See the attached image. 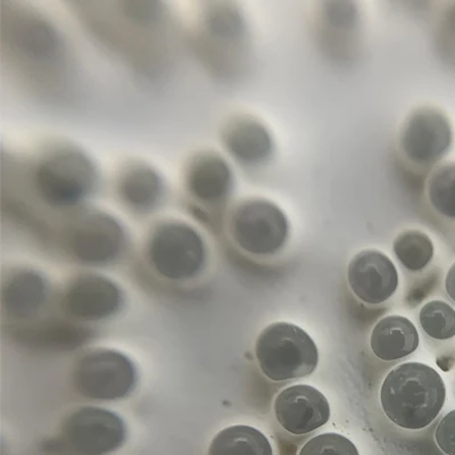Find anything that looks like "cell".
Returning a JSON list of instances; mask_svg holds the SVG:
<instances>
[{"instance_id":"6da1fadb","label":"cell","mask_w":455,"mask_h":455,"mask_svg":"<svg viewBox=\"0 0 455 455\" xmlns=\"http://www.w3.org/2000/svg\"><path fill=\"white\" fill-rule=\"evenodd\" d=\"M28 188L39 203L56 211L84 206L99 192V166L84 150L73 145H54L31 165Z\"/></svg>"},{"instance_id":"7a4b0ae2","label":"cell","mask_w":455,"mask_h":455,"mask_svg":"<svg viewBox=\"0 0 455 455\" xmlns=\"http://www.w3.org/2000/svg\"><path fill=\"white\" fill-rule=\"evenodd\" d=\"M446 387L429 365L406 363L385 378L380 403L386 417L400 428L421 430L432 425L444 408Z\"/></svg>"},{"instance_id":"3957f363","label":"cell","mask_w":455,"mask_h":455,"mask_svg":"<svg viewBox=\"0 0 455 455\" xmlns=\"http://www.w3.org/2000/svg\"><path fill=\"white\" fill-rule=\"evenodd\" d=\"M3 10V46L10 59L34 73H57L67 60L62 35L38 12L12 4Z\"/></svg>"},{"instance_id":"277c9868","label":"cell","mask_w":455,"mask_h":455,"mask_svg":"<svg viewBox=\"0 0 455 455\" xmlns=\"http://www.w3.org/2000/svg\"><path fill=\"white\" fill-rule=\"evenodd\" d=\"M255 355L263 375L277 383L310 376L319 363L318 347L311 336L283 321L263 329Z\"/></svg>"},{"instance_id":"5b68a950","label":"cell","mask_w":455,"mask_h":455,"mask_svg":"<svg viewBox=\"0 0 455 455\" xmlns=\"http://www.w3.org/2000/svg\"><path fill=\"white\" fill-rule=\"evenodd\" d=\"M231 237L243 251L251 255L278 253L290 237V223L278 205L267 199H243L230 214Z\"/></svg>"},{"instance_id":"8992f818","label":"cell","mask_w":455,"mask_h":455,"mask_svg":"<svg viewBox=\"0 0 455 455\" xmlns=\"http://www.w3.org/2000/svg\"><path fill=\"white\" fill-rule=\"evenodd\" d=\"M148 258L158 274L166 278H192L204 267L205 243L188 223L164 221L154 228L150 235Z\"/></svg>"},{"instance_id":"52a82bcc","label":"cell","mask_w":455,"mask_h":455,"mask_svg":"<svg viewBox=\"0 0 455 455\" xmlns=\"http://www.w3.org/2000/svg\"><path fill=\"white\" fill-rule=\"evenodd\" d=\"M125 241L127 237L121 223L100 210H84L76 215L68 235L73 255L92 264L116 259L124 251Z\"/></svg>"},{"instance_id":"ba28073f","label":"cell","mask_w":455,"mask_h":455,"mask_svg":"<svg viewBox=\"0 0 455 455\" xmlns=\"http://www.w3.org/2000/svg\"><path fill=\"white\" fill-rule=\"evenodd\" d=\"M453 138L452 124L444 112L435 108H421L406 119L400 145L413 164L432 166L449 153Z\"/></svg>"},{"instance_id":"9c48e42d","label":"cell","mask_w":455,"mask_h":455,"mask_svg":"<svg viewBox=\"0 0 455 455\" xmlns=\"http://www.w3.org/2000/svg\"><path fill=\"white\" fill-rule=\"evenodd\" d=\"M64 440L79 455H108L127 440V428L119 416L100 408H83L71 414L63 429Z\"/></svg>"},{"instance_id":"30bf717a","label":"cell","mask_w":455,"mask_h":455,"mask_svg":"<svg viewBox=\"0 0 455 455\" xmlns=\"http://www.w3.org/2000/svg\"><path fill=\"white\" fill-rule=\"evenodd\" d=\"M135 383V368L130 360L108 349L89 353L76 370V384L80 393L97 400L128 395Z\"/></svg>"},{"instance_id":"8fae6325","label":"cell","mask_w":455,"mask_h":455,"mask_svg":"<svg viewBox=\"0 0 455 455\" xmlns=\"http://www.w3.org/2000/svg\"><path fill=\"white\" fill-rule=\"evenodd\" d=\"M184 187L190 201L207 209H217L225 205L234 193L233 169L220 154L202 150L186 165Z\"/></svg>"},{"instance_id":"7c38bea8","label":"cell","mask_w":455,"mask_h":455,"mask_svg":"<svg viewBox=\"0 0 455 455\" xmlns=\"http://www.w3.org/2000/svg\"><path fill=\"white\" fill-rule=\"evenodd\" d=\"M275 418L286 432L300 436L321 428L331 419V404L310 385L284 388L275 401Z\"/></svg>"},{"instance_id":"4fadbf2b","label":"cell","mask_w":455,"mask_h":455,"mask_svg":"<svg viewBox=\"0 0 455 455\" xmlns=\"http://www.w3.org/2000/svg\"><path fill=\"white\" fill-rule=\"evenodd\" d=\"M347 280L357 299L370 306H377L395 294L398 272L387 255L367 250L357 253L349 262Z\"/></svg>"},{"instance_id":"5bb4252c","label":"cell","mask_w":455,"mask_h":455,"mask_svg":"<svg viewBox=\"0 0 455 455\" xmlns=\"http://www.w3.org/2000/svg\"><path fill=\"white\" fill-rule=\"evenodd\" d=\"M122 205L137 214L156 211L168 196V187L161 172L141 161H130L122 166L114 184Z\"/></svg>"},{"instance_id":"9a60e30c","label":"cell","mask_w":455,"mask_h":455,"mask_svg":"<svg viewBox=\"0 0 455 455\" xmlns=\"http://www.w3.org/2000/svg\"><path fill=\"white\" fill-rule=\"evenodd\" d=\"M223 148L246 168L266 164L274 153V141L261 122L239 116L227 122L221 132Z\"/></svg>"},{"instance_id":"2e32d148","label":"cell","mask_w":455,"mask_h":455,"mask_svg":"<svg viewBox=\"0 0 455 455\" xmlns=\"http://www.w3.org/2000/svg\"><path fill=\"white\" fill-rule=\"evenodd\" d=\"M120 304L121 294L116 284L100 275L76 279L67 296L68 310L83 319L105 318L116 312Z\"/></svg>"},{"instance_id":"e0dca14e","label":"cell","mask_w":455,"mask_h":455,"mask_svg":"<svg viewBox=\"0 0 455 455\" xmlns=\"http://www.w3.org/2000/svg\"><path fill=\"white\" fill-rule=\"evenodd\" d=\"M419 343L416 326L402 315H388L379 320L370 339L373 355L386 363L411 355L419 347Z\"/></svg>"},{"instance_id":"ac0fdd59","label":"cell","mask_w":455,"mask_h":455,"mask_svg":"<svg viewBox=\"0 0 455 455\" xmlns=\"http://www.w3.org/2000/svg\"><path fill=\"white\" fill-rule=\"evenodd\" d=\"M207 455H274L266 435L254 427H227L215 435Z\"/></svg>"},{"instance_id":"d6986e66","label":"cell","mask_w":455,"mask_h":455,"mask_svg":"<svg viewBox=\"0 0 455 455\" xmlns=\"http://www.w3.org/2000/svg\"><path fill=\"white\" fill-rule=\"evenodd\" d=\"M393 251L402 266L411 272L426 269L434 259V243L420 230H405L393 243Z\"/></svg>"},{"instance_id":"ffe728a7","label":"cell","mask_w":455,"mask_h":455,"mask_svg":"<svg viewBox=\"0 0 455 455\" xmlns=\"http://www.w3.org/2000/svg\"><path fill=\"white\" fill-rule=\"evenodd\" d=\"M427 197L441 217L455 221V162L436 166L427 181Z\"/></svg>"},{"instance_id":"44dd1931","label":"cell","mask_w":455,"mask_h":455,"mask_svg":"<svg viewBox=\"0 0 455 455\" xmlns=\"http://www.w3.org/2000/svg\"><path fill=\"white\" fill-rule=\"evenodd\" d=\"M422 331L430 339L449 340L455 337V310L443 300H430L419 313Z\"/></svg>"},{"instance_id":"7402d4cb","label":"cell","mask_w":455,"mask_h":455,"mask_svg":"<svg viewBox=\"0 0 455 455\" xmlns=\"http://www.w3.org/2000/svg\"><path fill=\"white\" fill-rule=\"evenodd\" d=\"M13 283L8 288L7 304L14 308L16 315H28L32 308L38 307L44 295L42 279L35 274L24 272L16 275Z\"/></svg>"},{"instance_id":"603a6c76","label":"cell","mask_w":455,"mask_h":455,"mask_svg":"<svg viewBox=\"0 0 455 455\" xmlns=\"http://www.w3.org/2000/svg\"><path fill=\"white\" fill-rule=\"evenodd\" d=\"M299 455H360L355 443L343 435L326 433L311 438Z\"/></svg>"},{"instance_id":"cb8c5ba5","label":"cell","mask_w":455,"mask_h":455,"mask_svg":"<svg viewBox=\"0 0 455 455\" xmlns=\"http://www.w3.org/2000/svg\"><path fill=\"white\" fill-rule=\"evenodd\" d=\"M435 440L446 455H455V410L442 418L435 430Z\"/></svg>"},{"instance_id":"d4e9b609","label":"cell","mask_w":455,"mask_h":455,"mask_svg":"<svg viewBox=\"0 0 455 455\" xmlns=\"http://www.w3.org/2000/svg\"><path fill=\"white\" fill-rule=\"evenodd\" d=\"M445 290L449 298L455 303V262L451 266L445 278Z\"/></svg>"}]
</instances>
